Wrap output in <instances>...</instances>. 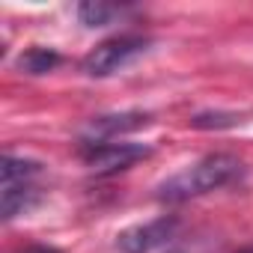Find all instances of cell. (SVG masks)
<instances>
[{"label":"cell","mask_w":253,"mask_h":253,"mask_svg":"<svg viewBox=\"0 0 253 253\" xmlns=\"http://www.w3.org/2000/svg\"><path fill=\"white\" fill-rule=\"evenodd\" d=\"M244 164L235 158V155H226V152H217V155H206L200 158L197 164L185 167L182 173L170 176L161 188H158V200L164 203H185L191 197H203V194H211L229 182H235L241 176Z\"/></svg>","instance_id":"6da1fadb"},{"label":"cell","mask_w":253,"mask_h":253,"mask_svg":"<svg viewBox=\"0 0 253 253\" xmlns=\"http://www.w3.org/2000/svg\"><path fill=\"white\" fill-rule=\"evenodd\" d=\"M146 48H149V39H143V36H113V39L95 45L84 57V72L89 78H107V75L119 72L122 66H128L131 60H137Z\"/></svg>","instance_id":"7a4b0ae2"},{"label":"cell","mask_w":253,"mask_h":253,"mask_svg":"<svg viewBox=\"0 0 253 253\" xmlns=\"http://www.w3.org/2000/svg\"><path fill=\"white\" fill-rule=\"evenodd\" d=\"M149 152L152 149L143 146V143H92V140L81 149L86 167L95 170V173H101V176L119 173L125 167H131V164L149 158Z\"/></svg>","instance_id":"3957f363"},{"label":"cell","mask_w":253,"mask_h":253,"mask_svg":"<svg viewBox=\"0 0 253 253\" xmlns=\"http://www.w3.org/2000/svg\"><path fill=\"white\" fill-rule=\"evenodd\" d=\"M176 232V217H158L152 223H143V226H131L119 232L116 238V247L122 253H152L155 247L167 244Z\"/></svg>","instance_id":"277c9868"},{"label":"cell","mask_w":253,"mask_h":253,"mask_svg":"<svg viewBox=\"0 0 253 253\" xmlns=\"http://www.w3.org/2000/svg\"><path fill=\"white\" fill-rule=\"evenodd\" d=\"M149 125V113L140 110H125V113H107V116H95L86 125V137H95L92 143H101L107 137H119V134H128L137 128H146Z\"/></svg>","instance_id":"5b68a950"},{"label":"cell","mask_w":253,"mask_h":253,"mask_svg":"<svg viewBox=\"0 0 253 253\" xmlns=\"http://www.w3.org/2000/svg\"><path fill=\"white\" fill-rule=\"evenodd\" d=\"M36 203H39V191H36L30 182L6 185V188H3V217H6V220H12V217L30 211Z\"/></svg>","instance_id":"8992f818"},{"label":"cell","mask_w":253,"mask_h":253,"mask_svg":"<svg viewBox=\"0 0 253 253\" xmlns=\"http://www.w3.org/2000/svg\"><path fill=\"white\" fill-rule=\"evenodd\" d=\"M122 12H125V6L101 3V0H86V3L78 6V18H81V24H86V27H107V24H113Z\"/></svg>","instance_id":"52a82bcc"},{"label":"cell","mask_w":253,"mask_h":253,"mask_svg":"<svg viewBox=\"0 0 253 253\" xmlns=\"http://www.w3.org/2000/svg\"><path fill=\"white\" fill-rule=\"evenodd\" d=\"M42 173V164L39 161H30V158H15V155H6L3 158V167H0V176H3V188L6 185H21V182H30Z\"/></svg>","instance_id":"ba28073f"},{"label":"cell","mask_w":253,"mask_h":253,"mask_svg":"<svg viewBox=\"0 0 253 253\" xmlns=\"http://www.w3.org/2000/svg\"><path fill=\"white\" fill-rule=\"evenodd\" d=\"M57 63H60V54L51 51V48H27V51L18 57V69L27 72V75H45V72H51Z\"/></svg>","instance_id":"9c48e42d"},{"label":"cell","mask_w":253,"mask_h":253,"mask_svg":"<svg viewBox=\"0 0 253 253\" xmlns=\"http://www.w3.org/2000/svg\"><path fill=\"white\" fill-rule=\"evenodd\" d=\"M235 122H241L235 113H197L191 119L194 128H229Z\"/></svg>","instance_id":"30bf717a"},{"label":"cell","mask_w":253,"mask_h":253,"mask_svg":"<svg viewBox=\"0 0 253 253\" xmlns=\"http://www.w3.org/2000/svg\"><path fill=\"white\" fill-rule=\"evenodd\" d=\"M27 253H60V250H51V247H33V250H27Z\"/></svg>","instance_id":"8fae6325"},{"label":"cell","mask_w":253,"mask_h":253,"mask_svg":"<svg viewBox=\"0 0 253 253\" xmlns=\"http://www.w3.org/2000/svg\"><path fill=\"white\" fill-rule=\"evenodd\" d=\"M241 253H253V247H247V250H241Z\"/></svg>","instance_id":"7c38bea8"}]
</instances>
